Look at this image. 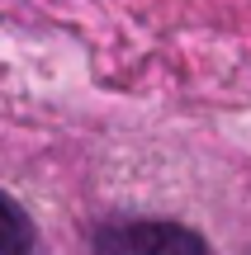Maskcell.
<instances>
[{
    "mask_svg": "<svg viewBox=\"0 0 251 255\" xmlns=\"http://www.w3.org/2000/svg\"><path fill=\"white\" fill-rule=\"evenodd\" d=\"M95 255H209L204 237L180 222H147V218H119L95 227Z\"/></svg>",
    "mask_w": 251,
    "mask_h": 255,
    "instance_id": "obj_1",
    "label": "cell"
},
{
    "mask_svg": "<svg viewBox=\"0 0 251 255\" xmlns=\"http://www.w3.org/2000/svg\"><path fill=\"white\" fill-rule=\"evenodd\" d=\"M33 246H38L33 218L0 189V255H33Z\"/></svg>",
    "mask_w": 251,
    "mask_h": 255,
    "instance_id": "obj_2",
    "label": "cell"
}]
</instances>
